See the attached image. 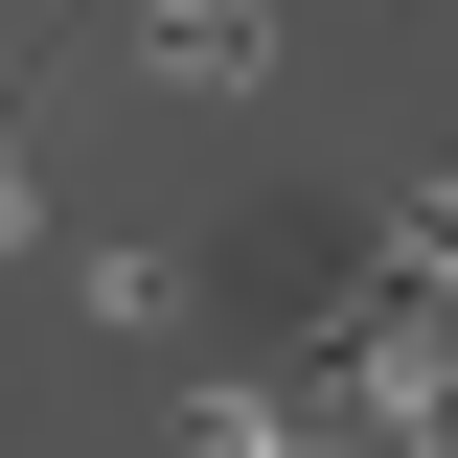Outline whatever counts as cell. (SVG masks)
<instances>
[{
  "mask_svg": "<svg viewBox=\"0 0 458 458\" xmlns=\"http://www.w3.org/2000/svg\"><path fill=\"white\" fill-rule=\"evenodd\" d=\"M183 458H344V412H321V367H207Z\"/></svg>",
  "mask_w": 458,
  "mask_h": 458,
  "instance_id": "1",
  "label": "cell"
},
{
  "mask_svg": "<svg viewBox=\"0 0 458 458\" xmlns=\"http://www.w3.org/2000/svg\"><path fill=\"white\" fill-rule=\"evenodd\" d=\"M114 69H138V92H252L276 23H252V0H161V23H114Z\"/></svg>",
  "mask_w": 458,
  "mask_h": 458,
  "instance_id": "2",
  "label": "cell"
},
{
  "mask_svg": "<svg viewBox=\"0 0 458 458\" xmlns=\"http://www.w3.org/2000/svg\"><path fill=\"white\" fill-rule=\"evenodd\" d=\"M69 298H92V321H138V344H161V321H207V252H161V229H138V252H92V276H69Z\"/></svg>",
  "mask_w": 458,
  "mask_h": 458,
  "instance_id": "3",
  "label": "cell"
},
{
  "mask_svg": "<svg viewBox=\"0 0 458 458\" xmlns=\"http://www.w3.org/2000/svg\"><path fill=\"white\" fill-rule=\"evenodd\" d=\"M23 229H47V138H0V252H23Z\"/></svg>",
  "mask_w": 458,
  "mask_h": 458,
  "instance_id": "4",
  "label": "cell"
},
{
  "mask_svg": "<svg viewBox=\"0 0 458 458\" xmlns=\"http://www.w3.org/2000/svg\"><path fill=\"white\" fill-rule=\"evenodd\" d=\"M412 458H458V390H436V436H412Z\"/></svg>",
  "mask_w": 458,
  "mask_h": 458,
  "instance_id": "5",
  "label": "cell"
},
{
  "mask_svg": "<svg viewBox=\"0 0 458 458\" xmlns=\"http://www.w3.org/2000/svg\"><path fill=\"white\" fill-rule=\"evenodd\" d=\"M436 183H458V161H436Z\"/></svg>",
  "mask_w": 458,
  "mask_h": 458,
  "instance_id": "6",
  "label": "cell"
}]
</instances>
